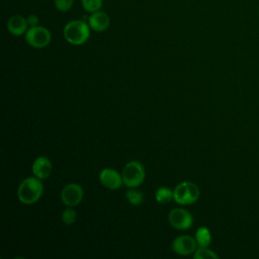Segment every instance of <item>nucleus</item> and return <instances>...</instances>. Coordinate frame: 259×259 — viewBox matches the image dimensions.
I'll use <instances>...</instances> for the list:
<instances>
[{"mask_svg": "<svg viewBox=\"0 0 259 259\" xmlns=\"http://www.w3.org/2000/svg\"><path fill=\"white\" fill-rule=\"evenodd\" d=\"M44 193V184L37 177L23 179L17 189V196L23 204L35 203Z\"/></svg>", "mask_w": 259, "mask_h": 259, "instance_id": "f257e3e1", "label": "nucleus"}, {"mask_svg": "<svg viewBox=\"0 0 259 259\" xmlns=\"http://www.w3.org/2000/svg\"><path fill=\"white\" fill-rule=\"evenodd\" d=\"M90 29L88 22L81 19H74L65 24L63 35L69 44L80 46L89 39Z\"/></svg>", "mask_w": 259, "mask_h": 259, "instance_id": "f03ea898", "label": "nucleus"}, {"mask_svg": "<svg viewBox=\"0 0 259 259\" xmlns=\"http://www.w3.org/2000/svg\"><path fill=\"white\" fill-rule=\"evenodd\" d=\"M200 191L198 186L190 181H183L177 184L173 190V200L182 205L192 204L199 198Z\"/></svg>", "mask_w": 259, "mask_h": 259, "instance_id": "7ed1b4c3", "label": "nucleus"}, {"mask_svg": "<svg viewBox=\"0 0 259 259\" xmlns=\"http://www.w3.org/2000/svg\"><path fill=\"white\" fill-rule=\"evenodd\" d=\"M121 175L123 184L126 187L132 188L138 187L144 182L146 171L141 162L134 160L125 164V166L122 169Z\"/></svg>", "mask_w": 259, "mask_h": 259, "instance_id": "20e7f679", "label": "nucleus"}, {"mask_svg": "<svg viewBox=\"0 0 259 259\" xmlns=\"http://www.w3.org/2000/svg\"><path fill=\"white\" fill-rule=\"evenodd\" d=\"M26 42L34 49H42L50 45L52 34L50 30L41 25L29 27L25 32Z\"/></svg>", "mask_w": 259, "mask_h": 259, "instance_id": "39448f33", "label": "nucleus"}, {"mask_svg": "<svg viewBox=\"0 0 259 259\" xmlns=\"http://www.w3.org/2000/svg\"><path fill=\"white\" fill-rule=\"evenodd\" d=\"M168 222L176 230L184 231L189 229L193 224L192 214L184 208H173L168 214Z\"/></svg>", "mask_w": 259, "mask_h": 259, "instance_id": "423d86ee", "label": "nucleus"}, {"mask_svg": "<svg viewBox=\"0 0 259 259\" xmlns=\"http://www.w3.org/2000/svg\"><path fill=\"white\" fill-rule=\"evenodd\" d=\"M84 196V190L81 185L77 183L67 184L61 191V200L62 202L69 206L73 207L78 205Z\"/></svg>", "mask_w": 259, "mask_h": 259, "instance_id": "0eeeda50", "label": "nucleus"}, {"mask_svg": "<svg viewBox=\"0 0 259 259\" xmlns=\"http://www.w3.org/2000/svg\"><path fill=\"white\" fill-rule=\"evenodd\" d=\"M196 247H197V243L195 241V238L188 235L179 236L175 238L172 243L173 251L176 254L181 256H186L194 253L196 250Z\"/></svg>", "mask_w": 259, "mask_h": 259, "instance_id": "6e6552de", "label": "nucleus"}, {"mask_svg": "<svg viewBox=\"0 0 259 259\" xmlns=\"http://www.w3.org/2000/svg\"><path fill=\"white\" fill-rule=\"evenodd\" d=\"M99 181L105 188L111 190L118 189L121 184H123L122 175H120L119 172L113 168L102 169L99 173Z\"/></svg>", "mask_w": 259, "mask_h": 259, "instance_id": "1a4fd4ad", "label": "nucleus"}, {"mask_svg": "<svg viewBox=\"0 0 259 259\" xmlns=\"http://www.w3.org/2000/svg\"><path fill=\"white\" fill-rule=\"evenodd\" d=\"M53 170V165L52 162L49 158L45 157V156H40L37 157L31 166V171L33 176L37 177L40 180L47 179L50 177L51 173Z\"/></svg>", "mask_w": 259, "mask_h": 259, "instance_id": "9d476101", "label": "nucleus"}, {"mask_svg": "<svg viewBox=\"0 0 259 259\" xmlns=\"http://www.w3.org/2000/svg\"><path fill=\"white\" fill-rule=\"evenodd\" d=\"M109 23L110 19L108 14L101 10L92 12L88 17V24L90 28L97 32H102L106 30L109 26Z\"/></svg>", "mask_w": 259, "mask_h": 259, "instance_id": "9b49d317", "label": "nucleus"}, {"mask_svg": "<svg viewBox=\"0 0 259 259\" xmlns=\"http://www.w3.org/2000/svg\"><path fill=\"white\" fill-rule=\"evenodd\" d=\"M29 26H28L26 17L20 14L12 15L7 21V29L13 35L19 36V35L25 34Z\"/></svg>", "mask_w": 259, "mask_h": 259, "instance_id": "f8f14e48", "label": "nucleus"}, {"mask_svg": "<svg viewBox=\"0 0 259 259\" xmlns=\"http://www.w3.org/2000/svg\"><path fill=\"white\" fill-rule=\"evenodd\" d=\"M194 238L198 247H208L211 243V234L206 227H199Z\"/></svg>", "mask_w": 259, "mask_h": 259, "instance_id": "ddd939ff", "label": "nucleus"}, {"mask_svg": "<svg viewBox=\"0 0 259 259\" xmlns=\"http://www.w3.org/2000/svg\"><path fill=\"white\" fill-rule=\"evenodd\" d=\"M155 198L159 203H168L171 199H173V190L166 186H161L156 190Z\"/></svg>", "mask_w": 259, "mask_h": 259, "instance_id": "4468645a", "label": "nucleus"}, {"mask_svg": "<svg viewBox=\"0 0 259 259\" xmlns=\"http://www.w3.org/2000/svg\"><path fill=\"white\" fill-rule=\"evenodd\" d=\"M127 201L133 205H140L144 201V194L142 191L136 189V187L130 188L125 193Z\"/></svg>", "mask_w": 259, "mask_h": 259, "instance_id": "2eb2a0df", "label": "nucleus"}, {"mask_svg": "<svg viewBox=\"0 0 259 259\" xmlns=\"http://www.w3.org/2000/svg\"><path fill=\"white\" fill-rule=\"evenodd\" d=\"M194 259H218L219 255L207 247H199L193 254Z\"/></svg>", "mask_w": 259, "mask_h": 259, "instance_id": "dca6fc26", "label": "nucleus"}, {"mask_svg": "<svg viewBox=\"0 0 259 259\" xmlns=\"http://www.w3.org/2000/svg\"><path fill=\"white\" fill-rule=\"evenodd\" d=\"M81 4L85 11L92 13L101 9L103 0H81Z\"/></svg>", "mask_w": 259, "mask_h": 259, "instance_id": "f3484780", "label": "nucleus"}, {"mask_svg": "<svg viewBox=\"0 0 259 259\" xmlns=\"http://www.w3.org/2000/svg\"><path fill=\"white\" fill-rule=\"evenodd\" d=\"M62 222L66 225H72L73 223H75L76 219H77V213L74 209L72 208H67L62 212Z\"/></svg>", "mask_w": 259, "mask_h": 259, "instance_id": "a211bd4d", "label": "nucleus"}, {"mask_svg": "<svg viewBox=\"0 0 259 259\" xmlns=\"http://www.w3.org/2000/svg\"><path fill=\"white\" fill-rule=\"evenodd\" d=\"M54 4L57 10L61 12H66L72 8L74 0H54Z\"/></svg>", "mask_w": 259, "mask_h": 259, "instance_id": "6ab92c4d", "label": "nucleus"}, {"mask_svg": "<svg viewBox=\"0 0 259 259\" xmlns=\"http://www.w3.org/2000/svg\"><path fill=\"white\" fill-rule=\"evenodd\" d=\"M26 20H27V23H28L29 27L36 26V25H38V22H39V19L35 14H29L26 17Z\"/></svg>", "mask_w": 259, "mask_h": 259, "instance_id": "aec40b11", "label": "nucleus"}]
</instances>
